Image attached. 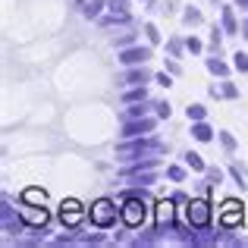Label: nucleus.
Masks as SVG:
<instances>
[{"label":"nucleus","mask_w":248,"mask_h":248,"mask_svg":"<svg viewBox=\"0 0 248 248\" xmlns=\"http://www.w3.org/2000/svg\"><path fill=\"white\" fill-rule=\"evenodd\" d=\"M207 217H211V211H207V201H192V204H188V220H192V223L204 226Z\"/></svg>","instance_id":"f03ea898"},{"label":"nucleus","mask_w":248,"mask_h":248,"mask_svg":"<svg viewBox=\"0 0 248 248\" xmlns=\"http://www.w3.org/2000/svg\"><path fill=\"white\" fill-rule=\"evenodd\" d=\"M123 217H126V223H141L145 220V204H139V201H129L126 207H123Z\"/></svg>","instance_id":"7ed1b4c3"},{"label":"nucleus","mask_w":248,"mask_h":248,"mask_svg":"<svg viewBox=\"0 0 248 248\" xmlns=\"http://www.w3.org/2000/svg\"><path fill=\"white\" fill-rule=\"evenodd\" d=\"M25 201H44V192H29V195H25Z\"/></svg>","instance_id":"0eeeda50"},{"label":"nucleus","mask_w":248,"mask_h":248,"mask_svg":"<svg viewBox=\"0 0 248 248\" xmlns=\"http://www.w3.org/2000/svg\"><path fill=\"white\" fill-rule=\"evenodd\" d=\"M170 217H173V207H170V201H164L160 211H157V220H160V223H170Z\"/></svg>","instance_id":"39448f33"},{"label":"nucleus","mask_w":248,"mask_h":248,"mask_svg":"<svg viewBox=\"0 0 248 248\" xmlns=\"http://www.w3.org/2000/svg\"><path fill=\"white\" fill-rule=\"evenodd\" d=\"M79 217H82L79 204H76V201H66V204H63V220H69V223H76Z\"/></svg>","instance_id":"20e7f679"},{"label":"nucleus","mask_w":248,"mask_h":248,"mask_svg":"<svg viewBox=\"0 0 248 248\" xmlns=\"http://www.w3.org/2000/svg\"><path fill=\"white\" fill-rule=\"evenodd\" d=\"M113 217H116V207L110 204V201H97L94 211H91V220H94V223H101V226H107Z\"/></svg>","instance_id":"f257e3e1"},{"label":"nucleus","mask_w":248,"mask_h":248,"mask_svg":"<svg viewBox=\"0 0 248 248\" xmlns=\"http://www.w3.org/2000/svg\"><path fill=\"white\" fill-rule=\"evenodd\" d=\"M145 57H148V50H129L123 60H126V63H135V60H145Z\"/></svg>","instance_id":"423d86ee"}]
</instances>
